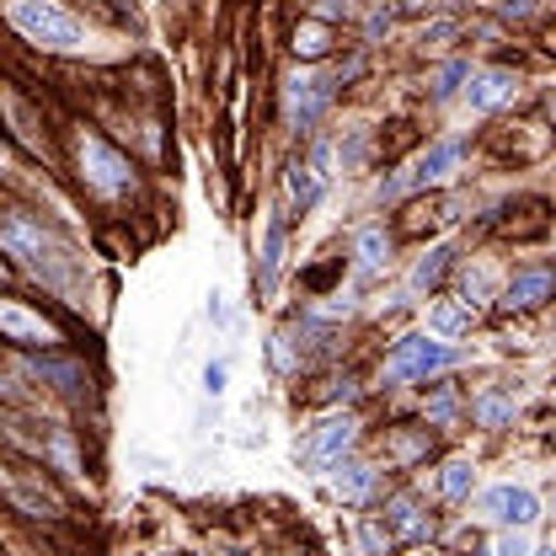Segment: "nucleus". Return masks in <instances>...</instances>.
Segmentation results:
<instances>
[{
	"instance_id": "7ed1b4c3",
	"label": "nucleus",
	"mask_w": 556,
	"mask_h": 556,
	"mask_svg": "<svg viewBox=\"0 0 556 556\" xmlns=\"http://www.w3.org/2000/svg\"><path fill=\"white\" fill-rule=\"evenodd\" d=\"M0 492H5L11 508L27 514V519H65V497H60V486L49 482L38 466L0 460Z\"/></svg>"
},
{
	"instance_id": "a878e982",
	"label": "nucleus",
	"mask_w": 556,
	"mask_h": 556,
	"mask_svg": "<svg viewBox=\"0 0 556 556\" xmlns=\"http://www.w3.org/2000/svg\"><path fill=\"white\" fill-rule=\"evenodd\" d=\"M486 556H530V541H525V530H508V535H497Z\"/></svg>"
},
{
	"instance_id": "dca6fc26",
	"label": "nucleus",
	"mask_w": 556,
	"mask_h": 556,
	"mask_svg": "<svg viewBox=\"0 0 556 556\" xmlns=\"http://www.w3.org/2000/svg\"><path fill=\"white\" fill-rule=\"evenodd\" d=\"M332 486H338V497H348V503H364V497L375 492V466H369V460H348L343 455Z\"/></svg>"
},
{
	"instance_id": "39448f33",
	"label": "nucleus",
	"mask_w": 556,
	"mask_h": 556,
	"mask_svg": "<svg viewBox=\"0 0 556 556\" xmlns=\"http://www.w3.org/2000/svg\"><path fill=\"white\" fill-rule=\"evenodd\" d=\"M455 166H460V139H433L428 150H417L413 161L386 182V199H407V193H422V188H439Z\"/></svg>"
},
{
	"instance_id": "6e6552de",
	"label": "nucleus",
	"mask_w": 556,
	"mask_h": 556,
	"mask_svg": "<svg viewBox=\"0 0 556 556\" xmlns=\"http://www.w3.org/2000/svg\"><path fill=\"white\" fill-rule=\"evenodd\" d=\"M0 338L5 343H22V348H43V353H54V348L65 343L60 327L43 311L22 305V300H0Z\"/></svg>"
},
{
	"instance_id": "6ab92c4d",
	"label": "nucleus",
	"mask_w": 556,
	"mask_h": 556,
	"mask_svg": "<svg viewBox=\"0 0 556 556\" xmlns=\"http://www.w3.org/2000/svg\"><path fill=\"white\" fill-rule=\"evenodd\" d=\"M289 49H294L300 60H321V54L332 49V27H327V22H300Z\"/></svg>"
},
{
	"instance_id": "f257e3e1",
	"label": "nucleus",
	"mask_w": 556,
	"mask_h": 556,
	"mask_svg": "<svg viewBox=\"0 0 556 556\" xmlns=\"http://www.w3.org/2000/svg\"><path fill=\"white\" fill-rule=\"evenodd\" d=\"M0 252L5 257H16L27 274L38 278V283H49L54 294H65L75 300L80 294V257L70 252V241L60 230H49L38 214H22V208H0Z\"/></svg>"
},
{
	"instance_id": "c9c22d12",
	"label": "nucleus",
	"mask_w": 556,
	"mask_h": 556,
	"mask_svg": "<svg viewBox=\"0 0 556 556\" xmlns=\"http://www.w3.org/2000/svg\"><path fill=\"white\" fill-rule=\"evenodd\" d=\"M0 278H5V263H0Z\"/></svg>"
},
{
	"instance_id": "ddd939ff",
	"label": "nucleus",
	"mask_w": 556,
	"mask_h": 556,
	"mask_svg": "<svg viewBox=\"0 0 556 556\" xmlns=\"http://www.w3.org/2000/svg\"><path fill=\"white\" fill-rule=\"evenodd\" d=\"M386 519H391V530H386L391 541H428L433 535V519L417 508L413 497H391L386 503Z\"/></svg>"
},
{
	"instance_id": "b1692460",
	"label": "nucleus",
	"mask_w": 556,
	"mask_h": 556,
	"mask_svg": "<svg viewBox=\"0 0 556 556\" xmlns=\"http://www.w3.org/2000/svg\"><path fill=\"white\" fill-rule=\"evenodd\" d=\"M471 482H477L471 460H450V466H444V477H439V492H444V497H466Z\"/></svg>"
},
{
	"instance_id": "f03ea898",
	"label": "nucleus",
	"mask_w": 556,
	"mask_h": 556,
	"mask_svg": "<svg viewBox=\"0 0 556 556\" xmlns=\"http://www.w3.org/2000/svg\"><path fill=\"white\" fill-rule=\"evenodd\" d=\"M11 27L27 38V43H38V49H49V54H75V49H86V27L70 16L65 5H54V0H11Z\"/></svg>"
},
{
	"instance_id": "4468645a",
	"label": "nucleus",
	"mask_w": 556,
	"mask_h": 556,
	"mask_svg": "<svg viewBox=\"0 0 556 556\" xmlns=\"http://www.w3.org/2000/svg\"><path fill=\"white\" fill-rule=\"evenodd\" d=\"M471 86H466V102L477 108V113H492V108H503L508 97H514V75L508 70H482V75H466Z\"/></svg>"
},
{
	"instance_id": "f8f14e48",
	"label": "nucleus",
	"mask_w": 556,
	"mask_h": 556,
	"mask_svg": "<svg viewBox=\"0 0 556 556\" xmlns=\"http://www.w3.org/2000/svg\"><path fill=\"white\" fill-rule=\"evenodd\" d=\"M0 113H5V124H11V135L16 144L27 150V155H43V135H38V118H33V108L11 91V86H0Z\"/></svg>"
},
{
	"instance_id": "2f4dec72",
	"label": "nucleus",
	"mask_w": 556,
	"mask_h": 556,
	"mask_svg": "<svg viewBox=\"0 0 556 556\" xmlns=\"http://www.w3.org/2000/svg\"><path fill=\"white\" fill-rule=\"evenodd\" d=\"M386 27H391V11H375V16H369V38H380Z\"/></svg>"
},
{
	"instance_id": "72a5a7b5",
	"label": "nucleus",
	"mask_w": 556,
	"mask_h": 556,
	"mask_svg": "<svg viewBox=\"0 0 556 556\" xmlns=\"http://www.w3.org/2000/svg\"><path fill=\"white\" fill-rule=\"evenodd\" d=\"M402 5H407V11H417V5H428V0H402Z\"/></svg>"
},
{
	"instance_id": "9b49d317",
	"label": "nucleus",
	"mask_w": 556,
	"mask_h": 556,
	"mask_svg": "<svg viewBox=\"0 0 556 556\" xmlns=\"http://www.w3.org/2000/svg\"><path fill=\"white\" fill-rule=\"evenodd\" d=\"M327 166H332V144H316V155H311L305 166L289 172V193H294V204L300 208H311L321 193H327V177H332Z\"/></svg>"
},
{
	"instance_id": "4c0bfd02",
	"label": "nucleus",
	"mask_w": 556,
	"mask_h": 556,
	"mask_svg": "<svg viewBox=\"0 0 556 556\" xmlns=\"http://www.w3.org/2000/svg\"><path fill=\"white\" fill-rule=\"evenodd\" d=\"M0 556H5V552H0Z\"/></svg>"
},
{
	"instance_id": "9d476101",
	"label": "nucleus",
	"mask_w": 556,
	"mask_h": 556,
	"mask_svg": "<svg viewBox=\"0 0 556 556\" xmlns=\"http://www.w3.org/2000/svg\"><path fill=\"white\" fill-rule=\"evenodd\" d=\"M353 439H358L353 417H327V422H316V433H311V444H305V460H311V466H338L348 450H353Z\"/></svg>"
},
{
	"instance_id": "20e7f679",
	"label": "nucleus",
	"mask_w": 556,
	"mask_h": 556,
	"mask_svg": "<svg viewBox=\"0 0 556 556\" xmlns=\"http://www.w3.org/2000/svg\"><path fill=\"white\" fill-rule=\"evenodd\" d=\"M75 161H80V177H86V188H97L102 199H118L129 182H135V166H129V155L124 150H113L108 139L97 135H75Z\"/></svg>"
},
{
	"instance_id": "423d86ee",
	"label": "nucleus",
	"mask_w": 556,
	"mask_h": 556,
	"mask_svg": "<svg viewBox=\"0 0 556 556\" xmlns=\"http://www.w3.org/2000/svg\"><path fill=\"white\" fill-rule=\"evenodd\" d=\"M460 353L450 343H439V338H402V343L391 348V358H386V380L391 386H413V380H428V375H439V369H450Z\"/></svg>"
},
{
	"instance_id": "bb28decb",
	"label": "nucleus",
	"mask_w": 556,
	"mask_h": 556,
	"mask_svg": "<svg viewBox=\"0 0 556 556\" xmlns=\"http://www.w3.org/2000/svg\"><path fill=\"white\" fill-rule=\"evenodd\" d=\"M455 33H460V27H455L450 16H439V22H428V27H422V38H417V43H428V49H439V43H450Z\"/></svg>"
},
{
	"instance_id": "c756f323",
	"label": "nucleus",
	"mask_w": 556,
	"mask_h": 556,
	"mask_svg": "<svg viewBox=\"0 0 556 556\" xmlns=\"http://www.w3.org/2000/svg\"><path fill=\"white\" fill-rule=\"evenodd\" d=\"M358 535H364V546H369V552H375V556H386V552H391V535H386L380 525H364Z\"/></svg>"
},
{
	"instance_id": "e433bc0d",
	"label": "nucleus",
	"mask_w": 556,
	"mask_h": 556,
	"mask_svg": "<svg viewBox=\"0 0 556 556\" xmlns=\"http://www.w3.org/2000/svg\"><path fill=\"white\" fill-rule=\"evenodd\" d=\"M417 556H433V552H417Z\"/></svg>"
},
{
	"instance_id": "f3484780",
	"label": "nucleus",
	"mask_w": 556,
	"mask_h": 556,
	"mask_svg": "<svg viewBox=\"0 0 556 556\" xmlns=\"http://www.w3.org/2000/svg\"><path fill=\"white\" fill-rule=\"evenodd\" d=\"M353 252H358V278H375L380 268H386V252H391V241H386V230H380V225H369V230H358Z\"/></svg>"
},
{
	"instance_id": "a211bd4d",
	"label": "nucleus",
	"mask_w": 556,
	"mask_h": 556,
	"mask_svg": "<svg viewBox=\"0 0 556 556\" xmlns=\"http://www.w3.org/2000/svg\"><path fill=\"white\" fill-rule=\"evenodd\" d=\"M278 268H283V219H268V236H263V257H257V283L263 289H274Z\"/></svg>"
},
{
	"instance_id": "f704fd0d",
	"label": "nucleus",
	"mask_w": 556,
	"mask_h": 556,
	"mask_svg": "<svg viewBox=\"0 0 556 556\" xmlns=\"http://www.w3.org/2000/svg\"><path fill=\"white\" fill-rule=\"evenodd\" d=\"M0 396H5V380H0Z\"/></svg>"
},
{
	"instance_id": "412c9836",
	"label": "nucleus",
	"mask_w": 556,
	"mask_h": 556,
	"mask_svg": "<svg viewBox=\"0 0 556 556\" xmlns=\"http://www.w3.org/2000/svg\"><path fill=\"white\" fill-rule=\"evenodd\" d=\"M471 413H477V422H482V428H503V422L514 417V402H508V396H497V391H486V396H477V402H471Z\"/></svg>"
},
{
	"instance_id": "473e14b6",
	"label": "nucleus",
	"mask_w": 556,
	"mask_h": 556,
	"mask_svg": "<svg viewBox=\"0 0 556 556\" xmlns=\"http://www.w3.org/2000/svg\"><path fill=\"white\" fill-rule=\"evenodd\" d=\"M530 556H552V546H530Z\"/></svg>"
},
{
	"instance_id": "5701e85b",
	"label": "nucleus",
	"mask_w": 556,
	"mask_h": 556,
	"mask_svg": "<svg viewBox=\"0 0 556 556\" xmlns=\"http://www.w3.org/2000/svg\"><path fill=\"white\" fill-rule=\"evenodd\" d=\"M450 257H455V247H433L422 263H417V274H413V289H433L439 283V274L450 268Z\"/></svg>"
},
{
	"instance_id": "1a4fd4ad",
	"label": "nucleus",
	"mask_w": 556,
	"mask_h": 556,
	"mask_svg": "<svg viewBox=\"0 0 556 556\" xmlns=\"http://www.w3.org/2000/svg\"><path fill=\"white\" fill-rule=\"evenodd\" d=\"M332 75H316V70H294L289 75V124L305 135L321 113H327V102H332Z\"/></svg>"
},
{
	"instance_id": "7c9ffc66",
	"label": "nucleus",
	"mask_w": 556,
	"mask_h": 556,
	"mask_svg": "<svg viewBox=\"0 0 556 556\" xmlns=\"http://www.w3.org/2000/svg\"><path fill=\"white\" fill-rule=\"evenodd\" d=\"M204 391L208 396H219V391H225V364H208L204 369Z\"/></svg>"
},
{
	"instance_id": "aec40b11",
	"label": "nucleus",
	"mask_w": 556,
	"mask_h": 556,
	"mask_svg": "<svg viewBox=\"0 0 556 556\" xmlns=\"http://www.w3.org/2000/svg\"><path fill=\"white\" fill-rule=\"evenodd\" d=\"M466 327H471V316H466L460 305H433V311H428V332H433L439 343H444V338H460Z\"/></svg>"
},
{
	"instance_id": "0eeeda50",
	"label": "nucleus",
	"mask_w": 556,
	"mask_h": 556,
	"mask_svg": "<svg viewBox=\"0 0 556 556\" xmlns=\"http://www.w3.org/2000/svg\"><path fill=\"white\" fill-rule=\"evenodd\" d=\"M477 514L492 519V525H503V530H530L535 519H541V497L530 492V486H486L482 497H477Z\"/></svg>"
},
{
	"instance_id": "393cba45",
	"label": "nucleus",
	"mask_w": 556,
	"mask_h": 556,
	"mask_svg": "<svg viewBox=\"0 0 556 556\" xmlns=\"http://www.w3.org/2000/svg\"><path fill=\"white\" fill-rule=\"evenodd\" d=\"M466 75H471V65H460V60H455V65H444L439 75H433V97H455V86H460Z\"/></svg>"
},
{
	"instance_id": "2eb2a0df",
	"label": "nucleus",
	"mask_w": 556,
	"mask_h": 556,
	"mask_svg": "<svg viewBox=\"0 0 556 556\" xmlns=\"http://www.w3.org/2000/svg\"><path fill=\"white\" fill-rule=\"evenodd\" d=\"M546 294H552V274H546V268H535V274L514 278V283L503 289V300H497V305H503V311H535Z\"/></svg>"
},
{
	"instance_id": "c85d7f7f",
	"label": "nucleus",
	"mask_w": 556,
	"mask_h": 556,
	"mask_svg": "<svg viewBox=\"0 0 556 556\" xmlns=\"http://www.w3.org/2000/svg\"><path fill=\"white\" fill-rule=\"evenodd\" d=\"M455 407H460V402H455L450 391H439V396L428 402V417H433V422H455Z\"/></svg>"
},
{
	"instance_id": "cd10ccee",
	"label": "nucleus",
	"mask_w": 556,
	"mask_h": 556,
	"mask_svg": "<svg viewBox=\"0 0 556 556\" xmlns=\"http://www.w3.org/2000/svg\"><path fill=\"white\" fill-rule=\"evenodd\" d=\"M552 0H503V16L508 22H530V16H541Z\"/></svg>"
},
{
	"instance_id": "4be33fe9",
	"label": "nucleus",
	"mask_w": 556,
	"mask_h": 556,
	"mask_svg": "<svg viewBox=\"0 0 556 556\" xmlns=\"http://www.w3.org/2000/svg\"><path fill=\"white\" fill-rule=\"evenodd\" d=\"M33 375L60 380V391H80V364H65V358H33Z\"/></svg>"
}]
</instances>
